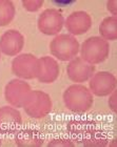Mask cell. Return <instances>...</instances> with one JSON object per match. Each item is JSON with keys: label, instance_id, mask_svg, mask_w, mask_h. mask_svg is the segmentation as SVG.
Instances as JSON below:
<instances>
[{"label": "cell", "instance_id": "obj_16", "mask_svg": "<svg viewBox=\"0 0 117 147\" xmlns=\"http://www.w3.org/2000/svg\"><path fill=\"white\" fill-rule=\"evenodd\" d=\"M82 144L89 147H103L108 143V138L102 131L92 129L82 138Z\"/></svg>", "mask_w": 117, "mask_h": 147}, {"label": "cell", "instance_id": "obj_17", "mask_svg": "<svg viewBox=\"0 0 117 147\" xmlns=\"http://www.w3.org/2000/svg\"><path fill=\"white\" fill-rule=\"evenodd\" d=\"M68 128L72 134L78 135L79 137H84L89 131L95 128V122L92 120H74L68 125Z\"/></svg>", "mask_w": 117, "mask_h": 147}, {"label": "cell", "instance_id": "obj_20", "mask_svg": "<svg viewBox=\"0 0 117 147\" xmlns=\"http://www.w3.org/2000/svg\"><path fill=\"white\" fill-rule=\"evenodd\" d=\"M22 5L28 12H37L43 5L42 0H23Z\"/></svg>", "mask_w": 117, "mask_h": 147}, {"label": "cell", "instance_id": "obj_23", "mask_svg": "<svg viewBox=\"0 0 117 147\" xmlns=\"http://www.w3.org/2000/svg\"><path fill=\"white\" fill-rule=\"evenodd\" d=\"M0 145H1V139H0Z\"/></svg>", "mask_w": 117, "mask_h": 147}, {"label": "cell", "instance_id": "obj_18", "mask_svg": "<svg viewBox=\"0 0 117 147\" xmlns=\"http://www.w3.org/2000/svg\"><path fill=\"white\" fill-rule=\"evenodd\" d=\"M15 5L10 0H0V26L9 25L15 17Z\"/></svg>", "mask_w": 117, "mask_h": 147}, {"label": "cell", "instance_id": "obj_2", "mask_svg": "<svg viewBox=\"0 0 117 147\" xmlns=\"http://www.w3.org/2000/svg\"><path fill=\"white\" fill-rule=\"evenodd\" d=\"M81 59L89 64H99L107 60L110 53L109 42L101 37H90L80 46Z\"/></svg>", "mask_w": 117, "mask_h": 147}, {"label": "cell", "instance_id": "obj_13", "mask_svg": "<svg viewBox=\"0 0 117 147\" xmlns=\"http://www.w3.org/2000/svg\"><path fill=\"white\" fill-rule=\"evenodd\" d=\"M40 71L37 79L40 83L51 84L55 82L59 76V65L55 59L52 57H41L39 58Z\"/></svg>", "mask_w": 117, "mask_h": 147}, {"label": "cell", "instance_id": "obj_14", "mask_svg": "<svg viewBox=\"0 0 117 147\" xmlns=\"http://www.w3.org/2000/svg\"><path fill=\"white\" fill-rule=\"evenodd\" d=\"M15 142L21 147H39L43 144V136L37 129H22L16 135Z\"/></svg>", "mask_w": 117, "mask_h": 147}, {"label": "cell", "instance_id": "obj_4", "mask_svg": "<svg viewBox=\"0 0 117 147\" xmlns=\"http://www.w3.org/2000/svg\"><path fill=\"white\" fill-rule=\"evenodd\" d=\"M80 45L78 40L70 34H60L50 43V52L52 56L60 61H71L77 56Z\"/></svg>", "mask_w": 117, "mask_h": 147}, {"label": "cell", "instance_id": "obj_6", "mask_svg": "<svg viewBox=\"0 0 117 147\" xmlns=\"http://www.w3.org/2000/svg\"><path fill=\"white\" fill-rule=\"evenodd\" d=\"M37 25L42 34L48 36L57 35L65 25V18L57 9H48L39 15Z\"/></svg>", "mask_w": 117, "mask_h": 147}, {"label": "cell", "instance_id": "obj_8", "mask_svg": "<svg viewBox=\"0 0 117 147\" xmlns=\"http://www.w3.org/2000/svg\"><path fill=\"white\" fill-rule=\"evenodd\" d=\"M116 77L109 71H98L90 79V90L97 97L109 96L116 89Z\"/></svg>", "mask_w": 117, "mask_h": 147}, {"label": "cell", "instance_id": "obj_7", "mask_svg": "<svg viewBox=\"0 0 117 147\" xmlns=\"http://www.w3.org/2000/svg\"><path fill=\"white\" fill-rule=\"evenodd\" d=\"M32 92L31 86L23 80H11L4 88V98L10 105L14 107H22L25 98Z\"/></svg>", "mask_w": 117, "mask_h": 147}, {"label": "cell", "instance_id": "obj_11", "mask_svg": "<svg viewBox=\"0 0 117 147\" xmlns=\"http://www.w3.org/2000/svg\"><path fill=\"white\" fill-rule=\"evenodd\" d=\"M22 124L21 113L10 106L0 107V134H13L18 131Z\"/></svg>", "mask_w": 117, "mask_h": 147}, {"label": "cell", "instance_id": "obj_10", "mask_svg": "<svg viewBox=\"0 0 117 147\" xmlns=\"http://www.w3.org/2000/svg\"><path fill=\"white\" fill-rule=\"evenodd\" d=\"M24 45V38L16 30H9L0 37V52L13 57L21 52Z\"/></svg>", "mask_w": 117, "mask_h": 147}, {"label": "cell", "instance_id": "obj_22", "mask_svg": "<svg viewBox=\"0 0 117 147\" xmlns=\"http://www.w3.org/2000/svg\"><path fill=\"white\" fill-rule=\"evenodd\" d=\"M107 9L112 15L116 17L117 15V1L116 0H109L107 2Z\"/></svg>", "mask_w": 117, "mask_h": 147}, {"label": "cell", "instance_id": "obj_15", "mask_svg": "<svg viewBox=\"0 0 117 147\" xmlns=\"http://www.w3.org/2000/svg\"><path fill=\"white\" fill-rule=\"evenodd\" d=\"M99 34L105 41H115L117 39V17L110 16L103 19L99 25Z\"/></svg>", "mask_w": 117, "mask_h": 147}, {"label": "cell", "instance_id": "obj_21", "mask_svg": "<svg viewBox=\"0 0 117 147\" xmlns=\"http://www.w3.org/2000/svg\"><path fill=\"white\" fill-rule=\"evenodd\" d=\"M109 107L113 113L117 111V92L116 89L110 94V99H109Z\"/></svg>", "mask_w": 117, "mask_h": 147}, {"label": "cell", "instance_id": "obj_9", "mask_svg": "<svg viewBox=\"0 0 117 147\" xmlns=\"http://www.w3.org/2000/svg\"><path fill=\"white\" fill-rule=\"evenodd\" d=\"M95 73V65L89 64L81 59V57H75L69 62L67 74L69 79L75 83H82L89 81Z\"/></svg>", "mask_w": 117, "mask_h": 147}, {"label": "cell", "instance_id": "obj_5", "mask_svg": "<svg viewBox=\"0 0 117 147\" xmlns=\"http://www.w3.org/2000/svg\"><path fill=\"white\" fill-rule=\"evenodd\" d=\"M12 71L18 78L31 80L37 78L40 71L39 59L32 54H21L12 62Z\"/></svg>", "mask_w": 117, "mask_h": 147}, {"label": "cell", "instance_id": "obj_19", "mask_svg": "<svg viewBox=\"0 0 117 147\" xmlns=\"http://www.w3.org/2000/svg\"><path fill=\"white\" fill-rule=\"evenodd\" d=\"M74 142L65 138H55L51 140L48 147H74Z\"/></svg>", "mask_w": 117, "mask_h": 147}, {"label": "cell", "instance_id": "obj_1", "mask_svg": "<svg viewBox=\"0 0 117 147\" xmlns=\"http://www.w3.org/2000/svg\"><path fill=\"white\" fill-rule=\"evenodd\" d=\"M93 94L89 88L81 84L69 86L63 92V102L65 107L73 113H86L93 105Z\"/></svg>", "mask_w": 117, "mask_h": 147}, {"label": "cell", "instance_id": "obj_12", "mask_svg": "<svg viewBox=\"0 0 117 147\" xmlns=\"http://www.w3.org/2000/svg\"><path fill=\"white\" fill-rule=\"evenodd\" d=\"M65 25L72 36L82 35L89 31L92 25L91 16L84 11H76L65 19Z\"/></svg>", "mask_w": 117, "mask_h": 147}, {"label": "cell", "instance_id": "obj_3", "mask_svg": "<svg viewBox=\"0 0 117 147\" xmlns=\"http://www.w3.org/2000/svg\"><path fill=\"white\" fill-rule=\"evenodd\" d=\"M22 107L29 117L33 119H42L52 110V99L46 92L33 90L25 98Z\"/></svg>", "mask_w": 117, "mask_h": 147}]
</instances>
